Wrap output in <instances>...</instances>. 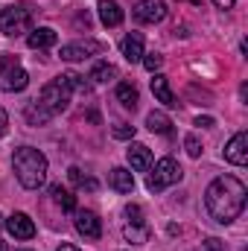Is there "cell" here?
<instances>
[{
    "instance_id": "obj_30",
    "label": "cell",
    "mask_w": 248,
    "mask_h": 251,
    "mask_svg": "<svg viewBox=\"0 0 248 251\" xmlns=\"http://www.w3.org/2000/svg\"><path fill=\"white\" fill-rule=\"evenodd\" d=\"M6 128H9V114L0 108V134H6Z\"/></svg>"
},
{
    "instance_id": "obj_12",
    "label": "cell",
    "mask_w": 248,
    "mask_h": 251,
    "mask_svg": "<svg viewBox=\"0 0 248 251\" xmlns=\"http://www.w3.org/2000/svg\"><path fill=\"white\" fill-rule=\"evenodd\" d=\"M59 41V35L50 29V26H38V29H29V35H26V44L32 47V50H47V47H53Z\"/></svg>"
},
{
    "instance_id": "obj_35",
    "label": "cell",
    "mask_w": 248,
    "mask_h": 251,
    "mask_svg": "<svg viewBox=\"0 0 248 251\" xmlns=\"http://www.w3.org/2000/svg\"><path fill=\"white\" fill-rule=\"evenodd\" d=\"M0 251H3V243H0Z\"/></svg>"
},
{
    "instance_id": "obj_13",
    "label": "cell",
    "mask_w": 248,
    "mask_h": 251,
    "mask_svg": "<svg viewBox=\"0 0 248 251\" xmlns=\"http://www.w3.org/2000/svg\"><path fill=\"white\" fill-rule=\"evenodd\" d=\"M152 94H155V100L164 102L167 108H175V105H178V100H175V94H173L167 76H161V73H155V79H152Z\"/></svg>"
},
{
    "instance_id": "obj_22",
    "label": "cell",
    "mask_w": 248,
    "mask_h": 251,
    "mask_svg": "<svg viewBox=\"0 0 248 251\" xmlns=\"http://www.w3.org/2000/svg\"><path fill=\"white\" fill-rule=\"evenodd\" d=\"M53 196H56V201L62 204V210H67V213H76V196L70 193V190H64L62 184H56V187L50 190Z\"/></svg>"
},
{
    "instance_id": "obj_20",
    "label": "cell",
    "mask_w": 248,
    "mask_h": 251,
    "mask_svg": "<svg viewBox=\"0 0 248 251\" xmlns=\"http://www.w3.org/2000/svg\"><path fill=\"white\" fill-rule=\"evenodd\" d=\"M125 240L128 243H134V246H140V243H149V228L143 225V222H128L123 228Z\"/></svg>"
},
{
    "instance_id": "obj_29",
    "label": "cell",
    "mask_w": 248,
    "mask_h": 251,
    "mask_svg": "<svg viewBox=\"0 0 248 251\" xmlns=\"http://www.w3.org/2000/svg\"><path fill=\"white\" fill-rule=\"evenodd\" d=\"M125 213L131 216V222H143V213H140V207H137V204H128V207H125Z\"/></svg>"
},
{
    "instance_id": "obj_25",
    "label": "cell",
    "mask_w": 248,
    "mask_h": 251,
    "mask_svg": "<svg viewBox=\"0 0 248 251\" xmlns=\"http://www.w3.org/2000/svg\"><path fill=\"white\" fill-rule=\"evenodd\" d=\"M184 149H187V155H190V158H198V155H201V143H198V137H196V134H187V137H184Z\"/></svg>"
},
{
    "instance_id": "obj_6",
    "label": "cell",
    "mask_w": 248,
    "mask_h": 251,
    "mask_svg": "<svg viewBox=\"0 0 248 251\" xmlns=\"http://www.w3.org/2000/svg\"><path fill=\"white\" fill-rule=\"evenodd\" d=\"M131 15L137 24H158L167 18V3L164 0H140Z\"/></svg>"
},
{
    "instance_id": "obj_18",
    "label": "cell",
    "mask_w": 248,
    "mask_h": 251,
    "mask_svg": "<svg viewBox=\"0 0 248 251\" xmlns=\"http://www.w3.org/2000/svg\"><path fill=\"white\" fill-rule=\"evenodd\" d=\"M111 187L117 193H131L134 190V176L128 170H123V167H114L111 170Z\"/></svg>"
},
{
    "instance_id": "obj_16",
    "label": "cell",
    "mask_w": 248,
    "mask_h": 251,
    "mask_svg": "<svg viewBox=\"0 0 248 251\" xmlns=\"http://www.w3.org/2000/svg\"><path fill=\"white\" fill-rule=\"evenodd\" d=\"M120 50H123L125 62H140L143 59V35L140 32H128L123 38V44H120Z\"/></svg>"
},
{
    "instance_id": "obj_4",
    "label": "cell",
    "mask_w": 248,
    "mask_h": 251,
    "mask_svg": "<svg viewBox=\"0 0 248 251\" xmlns=\"http://www.w3.org/2000/svg\"><path fill=\"white\" fill-rule=\"evenodd\" d=\"M178 181H181V167H178V161H175V158H161V161L155 164V170L149 173L146 187H149V193H161L164 187L178 184Z\"/></svg>"
},
{
    "instance_id": "obj_32",
    "label": "cell",
    "mask_w": 248,
    "mask_h": 251,
    "mask_svg": "<svg viewBox=\"0 0 248 251\" xmlns=\"http://www.w3.org/2000/svg\"><path fill=\"white\" fill-rule=\"evenodd\" d=\"M213 3H216L219 9H231V6H234V0H213Z\"/></svg>"
},
{
    "instance_id": "obj_9",
    "label": "cell",
    "mask_w": 248,
    "mask_h": 251,
    "mask_svg": "<svg viewBox=\"0 0 248 251\" xmlns=\"http://www.w3.org/2000/svg\"><path fill=\"white\" fill-rule=\"evenodd\" d=\"M29 85V76H26V70L21 67V64H9L6 70H0V88L3 91H24Z\"/></svg>"
},
{
    "instance_id": "obj_31",
    "label": "cell",
    "mask_w": 248,
    "mask_h": 251,
    "mask_svg": "<svg viewBox=\"0 0 248 251\" xmlns=\"http://www.w3.org/2000/svg\"><path fill=\"white\" fill-rule=\"evenodd\" d=\"M196 126H201V128H210V126H213V117H198V120H196Z\"/></svg>"
},
{
    "instance_id": "obj_15",
    "label": "cell",
    "mask_w": 248,
    "mask_h": 251,
    "mask_svg": "<svg viewBox=\"0 0 248 251\" xmlns=\"http://www.w3.org/2000/svg\"><path fill=\"white\" fill-rule=\"evenodd\" d=\"M97 9H99V21L105 26H120L123 24V9H120L117 0H99Z\"/></svg>"
},
{
    "instance_id": "obj_19",
    "label": "cell",
    "mask_w": 248,
    "mask_h": 251,
    "mask_svg": "<svg viewBox=\"0 0 248 251\" xmlns=\"http://www.w3.org/2000/svg\"><path fill=\"white\" fill-rule=\"evenodd\" d=\"M117 100H120L123 108H137L140 94H137V88H134L131 82H120V85H117Z\"/></svg>"
},
{
    "instance_id": "obj_36",
    "label": "cell",
    "mask_w": 248,
    "mask_h": 251,
    "mask_svg": "<svg viewBox=\"0 0 248 251\" xmlns=\"http://www.w3.org/2000/svg\"><path fill=\"white\" fill-rule=\"evenodd\" d=\"M0 219H3V216H0Z\"/></svg>"
},
{
    "instance_id": "obj_21",
    "label": "cell",
    "mask_w": 248,
    "mask_h": 251,
    "mask_svg": "<svg viewBox=\"0 0 248 251\" xmlns=\"http://www.w3.org/2000/svg\"><path fill=\"white\" fill-rule=\"evenodd\" d=\"M146 126H149V131H158V134H170L173 131V120L167 114H161V111H152L146 117Z\"/></svg>"
},
{
    "instance_id": "obj_33",
    "label": "cell",
    "mask_w": 248,
    "mask_h": 251,
    "mask_svg": "<svg viewBox=\"0 0 248 251\" xmlns=\"http://www.w3.org/2000/svg\"><path fill=\"white\" fill-rule=\"evenodd\" d=\"M59 251H79V249H76V246H70V243H62V246H59Z\"/></svg>"
},
{
    "instance_id": "obj_28",
    "label": "cell",
    "mask_w": 248,
    "mask_h": 251,
    "mask_svg": "<svg viewBox=\"0 0 248 251\" xmlns=\"http://www.w3.org/2000/svg\"><path fill=\"white\" fill-rule=\"evenodd\" d=\"M67 178H70V184H76V187H82V184H85V176H82V170H79V167H70V170H67Z\"/></svg>"
},
{
    "instance_id": "obj_17",
    "label": "cell",
    "mask_w": 248,
    "mask_h": 251,
    "mask_svg": "<svg viewBox=\"0 0 248 251\" xmlns=\"http://www.w3.org/2000/svg\"><path fill=\"white\" fill-rule=\"evenodd\" d=\"M24 117H26V123H29V126H44V123H50V120H53V111H47V108L35 100V102H29V105H26Z\"/></svg>"
},
{
    "instance_id": "obj_24",
    "label": "cell",
    "mask_w": 248,
    "mask_h": 251,
    "mask_svg": "<svg viewBox=\"0 0 248 251\" xmlns=\"http://www.w3.org/2000/svg\"><path fill=\"white\" fill-rule=\"evenodd\" d=\"M143 67L149 70V73H155V70H161V64H164V56L161 53H143Z\"/></svg>"
},
{
    "instance_id": "obj_3",
    "label": "cell",
    "mask_w": 248,
    "mask_h": 251,
    "mask_svg": "<svg viewBox=\"0 0 248 251\" xmlns=\"http://www.w3.org/2000/svg\"><path fill=\"white\" fill-rule=\"evenodd\" d=\"M70 94H73V88H70V82H67V76H56V79H50L44 88H41V105L47 108V111H53V114H62L67 111V105H70Z\"/></svg>"
},
{
    "instance_id": "obj_34",
    "label": "cell",
    "mask_w": 248,
    "mask_h": 251,
    "mask_svg": "<svg viewBox=\"0 0 248 251\" xmlns=\"http://www.w3.org/2000/svg\"><path fill=\"white\" fill-rule=\"evenodd\" d=\"M15 251H32V249H15Z\"/></svg>"
},
{
    "instance_id": "obj_5",
    "label": "cell",
    "mask_w": 248,
    "mask_h": 251,
    "mask_svg": "<svg viewBox=\"0 0 248 251\" xmlns=\"http://www.w3.org/2000/svg\"><path fill=\"white\" fill-rule=\"evenodd\" d=\"M32 29V15L24 6H9L0 12V32L3 35H21Z\"/></svg>"
},
{
    "instance_id": "obj_2",
    "label": "cell",
    "mask_w": 248,
    "mask_h": 251,
    "mask_svg": "<svg viewBox=\"0 0 248 251\" xmlns=\"http://www.w3.org/2000/svg\"><path fill=\"white\" fill-rule=\"evenodd\" d=\"M12 167H15V176H18L21 187L38 190L47 181V158H44V152H38V149H32V146L15 149Z\"/></svg>"
},
{
    "instance_id": "obj_1",
    "label": "cell",
    "mask_w": 248,
    "mask_h": 251,
    "mask_svg": "<svg viewBox=\"0 0 248 251\" xmlns=\"http://www.w3.org/2000/svg\"><path fill=\"white\" fill-rule=\"evenodd\" d=\"M246 196H248V190L240 178L219 176V178L210 181V187L204 190V204H207V213L219 225H228V222H234L246 210Z\"/></svg>"
},
{
    "instance_id": "obj_14",
    "label": "cell",
    "mask_w": 248,
    "mask_h": 251,
    "mask_svg": "<svg viewBox=\"0 0 248 251\" xmlns=\"http://www.w3.org/2000/svg\"><path fill=\"white\" fill-rule=\"evenodd\" d=\"M125 155H128L131 170H137V173H146L149 164H152V152H149V146H143V143H131Z\"/></svg>"
},
{
    "instance_id": "obj_8",
    "label": "cell",
    "mask_w": 248,
    "mask_h": 251,
    "mask_svg": "<svg viewBox=\"0 0 248 251\" xmlns=\"http://www.w3.org/2000/svg\"><path fill=\"white\" fill-rule=\"evenodd\" d=\"M73 225H76V231H79L82 237H88V240H99V237H102V222H99V216L91 213V210H79L76 219H73Z\"/></svg>"
},
{
    "instance_id": "obj_23",
    "label": "cell",
    "mask_w": 248,
    "mask_h": 251,
    "mask_svg": "<svg viewBox=\"0 0 248 251\" xmlns=\"http://www.w3.org/2000/svg\"><path fill=\"white\" fill-rule=\"evenodd\" d=\"M117 76V67L108 62H97L94 64V70H91V79L94 82H108V79H114Z\"/></svg>"
},
{
    "instance_id": "obj_26",
    "label": "cell",
    "mask_w": 248,
    "mask_h": 251,
    "mask_svg": "<svg viewBox=\"0 0 248 251\" xmlns=\"http://www.w3.org/2000/svg\"><path fill=\"white\" fill-rule=\"evenodd\" d=\"M111 131H114V137H120V140H131V137H134V126H125V123L114 126Z\"/></svg>"
},
{
    "instance_id": "obj_7",
    "label": "cell",
    "mask_w": 248,
    "mask_h": 251,
    "mask_svg": "<svg viewBox=\"0 0 248 251\" xmlns=\"http://www.w3.org/2000/svg\"><path fill=\"white\" fill-rule=\"evenodd\" d=\"M225 161L234 167H246L248 164V131H237L228 146H225Z\"/></svg>"
},
{
    "instance_id": "obj_11",
    "label": "cell",
    "mask_w": 248,
    "mask_h": 251,
    "mask_svg": "<svg viewBox=\"0 0 248 251\" xmlns=\"http://www.w3.org/2000/svg\"><path fill=\"white\" fill-rule=\"evenodd\" d=\"M97 50H102V44H97V41H85V44H64L62 47V59L64 62H82V59H88L91 53H97Z\"/></svg>"
},
{
    "instance_id": "obj_10",
    "label": "cell",
    "mask_w": 248,
    "mask_h": 251,
    "mask_svg": "<svg viewBox=\"0 0 248 251\" xmlns=\"http://www.w3.org/2000/svg\"><path fill=\"white\" fill-rule=\"evenodd\" d=\"M6 231L15 237V240H32L35 237V222L26 216V213H12L6 219Z\"/></svg>"
},
{
    "instance_id": "obj_27",
    "label": "cell",
    "mask_w": 248,
    "mask_h": 251,
    "mask_svg": "<svg viewBox=\"0 0 248 251\" xmlns=\"http://www.w3.org/2000/svg\"><path fill=\"white\" fill-rule=\"evenodd\" d=\"M198 251H228V249H225V243H222V240L210 237V240H204V243H201V249H198Z\"/></svg>"
}]
</instances>
